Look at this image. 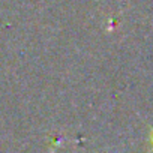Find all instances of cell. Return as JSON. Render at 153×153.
Returning a JSON list of instances; mask_svg holds the SVG:
<instances>
[{"mask_svg": "<svg viewBox=\"0 0 153 153\" xmlns=\"http://www.w3.org/2000/svg\"><path fill=\"white\" fill-rule=\"evenodd\" d=\"M150 144H152V149H153V131L150 132Z\"/></svg>", "mask_w": 153, "mask_h": 153, "instance_id": "obj_1", "label": "cell"}]
</instances>
